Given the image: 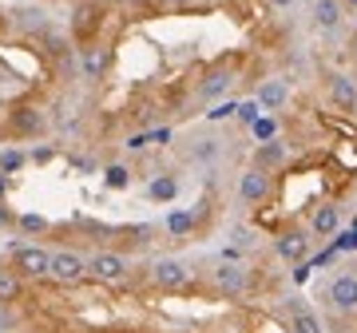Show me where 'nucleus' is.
<instances>
[{
    "label": "nucleus",
    "mask_w": 357,
    "mask_h": 333,
    "mask_svg": "<svg viewBox=\"0 0 357 333\" xmlns=\"http://www.w3.org/2000/svg\"><path fill=\"white\" fill-rule=\"evenodd\" d=\"M255 100L266 107V111H282L286 103H290V84L282 76H266L262 84H258V91H255Z\"/></svg>",
    "instance_id": "9b49d317"
},
{
    "label": "nucleus",
    "mask_w": 357,
    "mask_h": 333,
    "mask_svg": "<svg viewBox=\"0 0 357 333\" xmlns=\"http://www.w3.org/2000/svg\"><path fill=\"white\" fill-rule=\"evenodd\" d=\"M354 32H357V24H354Z\"/></svg>",
    "instance_id": "72a5a7b5"
},
{
    "label": "nucleus",
    "mask_w": 357,
    "mask_h": 333,
    "mask_svg": "<svg viewBox=\"0 0 357 333\" xmlns=\"http://www.w3.org/2000/svg\"><path fill=\"white\" fill-rule=\"evenodd\" d=\"M310 231L306 226H286V231L274 234V254L282 258V262H306L310 254Z\"/></svg>",
    "instance_id": "7ed1b4c3"
},
{
    "label": "nucleus",
    "mask_w": 357,
    "mask_h": 333,
    "mask_svg": "<svg viewBox=\"0 0 357 333\" xmlns=\"http://www.w3.org/2000/svg\"><path fill=\"white\" fill-rule=\"evenodd\" d=\"M147 143H151V135H131V139H128V147H131V151H143Z\"/></svg>",
    "instance_id": "cd10ccee"
},
{
    "label": "nucleus",
    "mask_w": 357,
    "mask_h": 333,
    "mask_svg": "<svg viewBox=\"0 0 357 333\" xmlns=\"http://www.w3.org/2000/svg\"><path fill=\"white\" fill-rule=\"evenodd\" d=\"M24 274L16 266H0V306H13V302H20L24 297Z\"/></svg>",
    "instance_id": "dca6fc26"
},
{
    "label": "nucleus",
    "mask_w": 357,
    "mask_h": 333,
    "mask_svg": "<svg viewBox=\"0 0 357 333\" xmlns=\"http://www.w3.org/2000/svg\"><path fill=\"white\" fill-rule=\"evenodd\" d=\"M321 297H326L330 313L354 318L357 313V274H333L330 282H326V290H321Z\"/></svg>",
    "instance_id": "f257e3e1"
},
{
    "label": "nucleus",
    "mask_w": 357,
    "mask_h": 333,
    "mask_svg": "<svg viewBox=\"0 0 357 333\" xmlns=\"http://www.w3.org/2000/svg\"><path fill=\"white\" fill-rule=\"evenodd\" d=\"M151 282L159 290H167V294H175V290H187L191 286V270L183 266L178 258H159L151 266Z\"/></svg>",
    "instance_id": "0eeeda50"
},
{
    "label": "nucleus",
    "mask_w": 357,
    "mask_h": 333,
    "mask_svg": "<svg viewBox=\"0 0 357 333\" xmlns=\"http://www.w3.org/2000/svg\"><path fill=\"white\" fill-rule=\"evenodd\" d=\"M0 24H4V16H0Z\"/></svg>",
    "instance_id": "2f4dec72"
},
{
    "label": "nucleus",
    "mask_w": 357,
    "mask_h": 333,
    "mask_svg": "<svg viewBox=\"0 0 357 333\" xmlns=\"http://www.w3.org/2000/svg\"><path fill=\"white\" fill-rule=\"evenodd\" d=\"M230 88H234V72H230V68H215V72H206V76L199 79V95H203L206 103H218Z\"/></svg>",
    "instance_id": "4468645a"
},
{
    "label": "nucleus",
    "mask_w": 357,
    "mask_h": 333,
    "mask_svg": "<svg viewBox=\"0 0 357 333\" xmlns=\"http://www.w3.org/2000/svg\"><path fill=\"white\" fill-rule=\"evenodd\" d=\"M13 266L20 270L24 278L36 282V278H48V274H52V254L44 250V246H32V242L16 246V250H13Z\"/></svg>",
    "instance_id": "423d86ee"
},
{
    "label": "nucleus",
    "mask_w": 357,
    "mask_h": 333,
    "mask_svg": "<svg viewBox=\"0 0 357 333\" xmlns=\"http://www.w3.org/2000/svg\"><path fill=\"white\" fill-rule=\"evenodd\" d=\"M262 111H266V107H262L258 100H243V103H238V119H243V123H255Z\"/></svg>",
    "instance_id": "a878e982"
},
{
    "label": "nucleus",
    "mask_w": 357,
    "mask_h": 333,
    "mask_svg": "<svg viewBox=\"0 0 357 333\" xmlns=\"http://www.w3.org/2000/svg\"><path fill=\"white\" fill-rule=\"evenodd\" d=\"M195 226H199V215H195V210H171V215H167V234H175V238L195 234Z\"/></svg>",
    "instance_id": "6ab92c4d"
},
{
    "label": "nucleus",
    "mask_w": 357,
    "mask_h": 333,
    "mask_svg": "<svg viewBox=\"0 0 357 333\" xmlns=\"http://www.w3.org/2000/svg\"><path fill=\"white\" fill-rule=\"evenodd\" d=\"M107 64H112V52L103 48V44L88 40V44L79 48V72H84V79H100L103 72H107Z\"/></svg>",
    "instance_id": "f8f14e48"
},
{
    "label": "nucleus",
    "mask_w": 357,
    "mask_h": 333,
    "mask_svg": "<svg viewBox=\"0 0 357 333\" xmlns=\"http://www.w3.org/2000/svg\"><path fill=\"white\" fill-rule=\"evenodd\" d=\"M16 226H20V231H28V234H44V231H48V218H40V215H20V218H16Z\"/></svg>",
    "instance_id": "393cba45"
},
{
    "label": "nucleus",
    "mask_w": 357,
    "mask_h": 333,
    "mask_svg": "<svg viewBox=\"0 0 357 333\" xmlns=\"http://www.w3.org/2000/svg\"><path fill=\"white\" fill-rule=\"evenodd\" d=\"M342 226V206L337 203H318L314 206V215H310V234L314 238H333Z\"/></svg>",
    "instance_id": "9d476101"
},
{
    "label": "nucleus",
    "mask_w": 357,
    "mask_h": 333,
    "mask_svg": "<svg viewBox=\"0 0 357 333\" xmlns=\"http://www.w3.org/2000/svg\"><path fill=\"white\" fill-rule=\"evenodd\" d=\"M128 274H131V262L119 250H96L88 258V278H96V282L119 286V282H128Z\"/></svg>",
    "instance_id": "f03ea898"
},
{
    "label": "nucleus",
    "mask_w": 357,
    "mask_h": 333,
    "mask_svg": "<svg viewBox=\"0 0 357 333\" xmlns=\"http://www.w3.org/2000/svg\"><path fill=\"white\" fill-rule=\"evenodd\" d=\"M290 333H326V330H321V318H318V313H310V309H294Z\"/></svg>",
    "instance_id": "aec40b11"
},
{
    "label": "nucleus",
    "mask_w": 357,
    "mask_h": 333,
    "mask_svg": "<svg viewBox=\"0 0 357 333\" xmlns=\"http://www.w3.org/2000/svg\"><path fill=\"white\" fill-rule=\"evenodd\" d=\"M103 183H107V187H112V191H123V187H128L131 183V171L123 163H112L107 166V171H103Z\"/></svg>",
    "instance_id": "4be33fe9"
},
{
    "label": "nucleus",
    "mask_w": 357,
    "mask_h": 333,
    "mask_svg": "<svg viewBox=\"0 0 357 333\" xmlns=\"http://www.w3.org/2000/svg\"><path fill=\"white\" fill-rule=\"evenodd\" d=\"M24 163H28V155H24V151H16V147L0 151V171H4V175H16V171H20Z\"/></svg>",
    "instance_id": "b1692460"
},
{
    "label": "nucleus",
    "mask_w": 357,
    "mask_h": 333,
    "mask_svg": "<svg viewBox=\"0 0 357 333\" xmlns=\"http://www.w3.org/2000/svg\"><path fill=\"white\" fill-rule=\"evenodd\" d=\"M345 333H354V330H345Z\"/></svg>",
    "instance_id": "473e14b6"
},
{
    "label": "nucleus",
    "mask_w": 357,
    "mask_h": 333,
    "mask_svg": "<svg viewBox=\"0 0 357 333\" xmlns=\"http://www.w3.org/2000/svg\"><path fill=\"white\" fill-rule=\"evenodd\" d=\"M147 191H151V199H155V203H171V199L178 194V183L171 179V175H159V179H155L151 187H147Z\"/></svg>",
    "instance_id": "412c9836"
},
{
    "label": "nucleus",
    "mask_w": 357,
    "mask_h": 333,
    "mask_svg": "<svg viewBox=\"0 0 357 333\" xmlns=\"http://www.w3.org/2000/svg\"><path fill=\"white\" fill-rule=\"evenodd\" d=\"M314 20L326 32H337L345 24V4L342 0H314Z\"/></svg>",
    "instance_id": "f3484780"
},
{
    "label": "nucleus",
    "mask_w": 357,
    "mask_h": 333,
    "mask_svg": "<svg viewBox=\"0 0 357 333\" xmlns=\"http://www.w3.org/2000/svg\"><path fill=\"white\" fill-rule=\"evenodd\" d=\"M270 194H274V179H270V171H262V166L250 163L243 175H238V199L250 203V206H258V203H266Z\"/></svg>",
    "instance_id": "20e7f679"
},
{
    "label": "nucleus",
    "mask_w": 357,
    "mask_h": 333,
    "mask_svg": "<svg viewBox=\"0 0 357 333\" xmlns=\"http://www.w3.org/2000/svg\"><path fill=\"white\" fill-rule=\"evenodd\" d=\"M100 4L96 0H84V4H76V13H72V32H76V40H96V28H100Z\"/></svg>",
    "instance_id": "ddd939ff"
},
{
    "label": "nucleus",
    "mask_w": 357,
    "mask_h": 333,
    "mask_svg": "<svg viewBox=\"0 0 357 333\" xmlns=\"http://www.w3.org/2000/svg\"><path fill=\"white\" fill-rule=\"evenodd\" d=\"M270 8H282V13H286V8H294V0H266Z\"/></svg>",
    "instance_id": "c85d7f7f"
},
{
    "label": "nucleus",
    "mask_w": 357,
    "mask_h": 333,
    "mask_svg": "<svg viewBox=\"0 0 357 333\" xmlns=\"http://www.w3.org/2000/svg\"><path fill=\"white\" fill-rule=\"evenodd\" d=\"M345 4V13H357V0H342Z\"/></svg>",
    "instance_id": "7c9ffc66"
},
{
    "label": "nucleus",
    "mask_w": 357,
    "mask_h": 333,
    "mask_svg": "<svg viewBox=\"0 0 357 333\" xmlns=\"http://www.w3.org/2000/svg\"><path fill=\"white\" fill-rule=\"evenodd\" d=\"M230 116H238V103H215L206 111V119H230Z\"/></svg>",
    "instance_id": "bb28decb"
},
{
    "label": "nucleus",
    "mask_w": 357,
    "mask_h": 333,
    "mask_svg": "<svg viewBox=\"0 0 357 333\" xmlns=\"http://www.w3.org/2000/svg\"><path fill=\"white\" fill-rule=\"evenodd\" d=\"M4 191H8V179H4V171H0V199H4Z\"/></svg>",
    "instance_id": "c756f323"
},
{
    "label": "nucleus",
    "mask_w": 357,
    "mask_h": 333,
    "mask_svg": "<svg viewBox=\"0 0 357 333\" xmlns=\"http://www.w3.org/2000/svg\"><path fill=\"white\" fill-rule=\"evenodd\" d=\"M286 159H290V151H286V143L282 139H266V143H258L255 147V166H262V171H282L286 166Z\"/></svg>",
    "instance_id": "2eb2a0df"
},
{
    "label": "nucleus",
    "mask_w": 357,
    "mask_h": 333,
    "mask_svg": "<svg viewBox=\"0 0 357 333\" xmlns=\"http://www.w3.org/2000/svg\"><path fill=\"white\" fill-rule=\"evenodd\" d=\"M326 95L337 111H357V79L349 72H330L326 76Z\"/></svg>",
    "instance_id": "1a4fd4ad"
},
{
    "label": "nucleus",
    "mask_w": 357,
    "mask_h": 333,
    "mask_svg": "<svg viewBox=\"0 0 357 333\" xmlns=\"http://www.w3.org/2000/svg\"><path fill=\"white\" fill-rule=\"evenodd\" d=\"M8 127H13V135H36L44 127V116H40L36 107H16L13 119H8Z\"/></svg>",
    "instance_id": "a211bd4d"
},
{
    "label": "nucleus",
    "mask_w": 357,
    "mask_h": 333,
    "mask_svg": "<svg viewBox=\"0 0 357 333\" xmlns=\"http://www.w3.org/2000/svg\"><path fill=\"white\" fill-rule=\"evenodd\" d=\"M250 131H255V139H258V143H266V139H278V119H270V116H258L255 123H250Z\"/></svg>",
    "instance_id": "5701e85b"
},
{
    "label": "nucleus",
    "mask_w": 357,
    "mask_h": 333,
    "mask_svg": "<svg viewBox=\"0 0 357 333\" xmlns=\"http://www.w3.org/2000/svg\"><path fill=\"white\" fill-rule=\"evenodd\" d=\"M211 282H215L218 294H227V297H238L250 290V270L238 266V262H218L215 270H211Z\"/></svg>",
    "instance_id": "39448f33"
},
{
    "label": "nucleus",
    "mask_w": 357,
    "mask_h": 333,
    "mask_svg": "<svg viewBox=\"0 0 357 333\" xmlns=\"http://www.w3.org/2000/svg\"><path fill=\"white\" fill-rule=\"evenodd\" d=\"M48 278H56L60 286H76L88 278V262L76 254V250H56L52 254V274Z\"/></svg>",
    "instance_id": "6e6552de"
}]
</instances>
